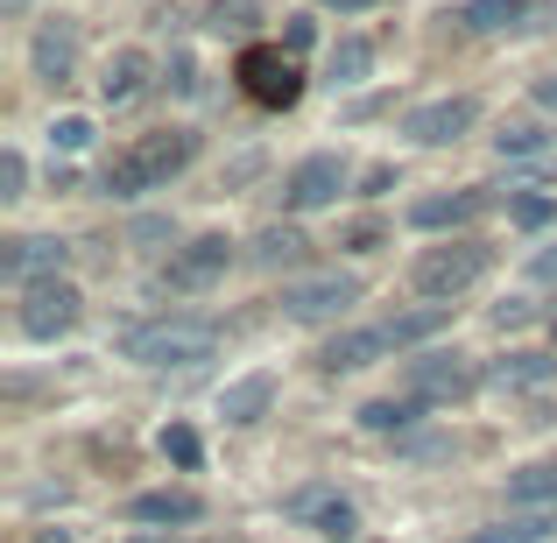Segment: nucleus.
Segmentation results:
<instances>
[{
    "instance_id": "f257e3e1",
    "label": "nucleus",
    "mask_w": 557,
    "mask_h": 543,
    "mask_svg": "<svg viewBox=\"0 0 557 543\" xmlns=\"http://www.w3.org/2000/svg\"><path fill=\"white\" fill-rule=\"evenodd\" d=\"M190 156H198V135H190V127H156V135H135L121 156H113V170H107V198H141V190L170 184Z\"/></svg>"
},
{
    "instance_id": "f03ea898",
    "label": "nucleus",
    "mask_w": 557,
    "mask_h": 543,
    "mask_svg": "<svg viewBox=\"0 0 557 543\" xmlns=\"http://www.w3.org/2000/svg\"><path fill=\"white\" fill-rule=\"evenodd\" d=\"M121 354L135 367H198L219 354V325H205V318H149V325H127Z\"/></svg>"
},
{
    "instance_id": "7ed1b4c3",
    "label": "nucleus",
    "mask_w": 557,
    "mask_h": 543,
    "mask_svg": "<svg viewBox=\"0 0 557 543\" xmlns=\"http://www.w3.org/2000/svg\"><path fill=\"white\" fill-rule=\"evenodd\" d=\"M487 269H494V255L480 240H445V247H423V255L409 261V283H417V297L451 304V297H466Z\"/></svg>"
},
{
    "instance_id": "20e7f679",
    "label": "nucleus",
    "mask_w": 557,
    "mask_h": 543,
    "mask_svg": "<svg viewBox=\"0 0 557 543\" xmlns=\"http://www.w3.org/2000/svg\"><path fill=\"white\" fill-rule=\"evenodd\" d=\"M233 78H240V92L255 99L261 113H289V107L304 99V71L289 64L275 42H247L240 64H233Z\"/></svg>"
},
{
    "instance_id": "39448f33",
    "label": "nucleus",
    "mask_w": 557,
    "mask_h": 543,
    "mask_svg": "<svg viewBox=\"0 0 557 543\" xmlns=\"http://www.w3.org/2000/svg\"><path fill=\"white\" fill-rule=\"evenodd\" d=\"M480 121V99L473 92H445V99H423V107L403 113V135L417 141V149H451L459 135H473Z\"/></svg>"
},
{
    "instance_id": "423d86ee",
    "label": "nucleus",
    "mask_w": 557,
    "mask_h": 543,
    "mask_svg": "<svg viewBox=\"0 0 557 543\" xmlns=\"http://www.w3.org/2000/svg\"><path fill=\"white\" fill-rule=\"evenodd\" d=\"M360 304V275H297V283H283V318H297V325H325V318L354 311Z\"/></svg>"
},
{
    "instance_id": "0eeeda50",
    "label": "nucleus",
    "mask_w": 557,
    "mask_h": 543,
    "mask_svg": "<svg viewBox=\"0 0 557 543\" xmlns=\"http://www.w3.org/2000/svg\"><path fill=\"white\" fill-rule=\"evenodd\" d=\"M403 381L417 403H466L480 388V367L466 354H417V360H403Z\"/></svg>"
},
{
    "instance_id": "6e6552de",
    "label": "nucleus",
    "mask_w": 557,
    "mask_h": 543,
    "mask_svg": "<svg viewBox=\"0 0 557 543\" xmlns=\"http://www.w3.org/2000/svg\"><path fill=\"white\" fill-rule=\"evenodd\" d=\"M78 318H85V297H78V283H64V275L22 289V332L28 340H57V332H71Z\"/></svg>"
},
{
    "instance_id": "1a4fd4ad",
    "label": "nucleus",
    "mask_w": 557,
    "mask_h": 543,
    "mask_svg": "<svg viewBox=\"0 0 557 543\" xmlns=\"http://www.w3.org/2000/svg\"><path fill=\"white\" fill-rule=\"evenodd\" d=\"M226 269H233V240H226V233H198V240H184L177 255H170L163 283L170 289H212Z\"/></svg>"
},
{
    "instance_id": "9d476101",
    "label": "nucleus",
    "mask_w": 557,
    "mask_h": 543,
    "mask_svg": "<svg viewBox=\"0 0 557 543\" xmlns=\"http://www.w3.org/2000/svg\"><path fill=\"white\" fill-rule=\"evenodd\" d=\"M346 190V156H304L283 177V205L289 212H318V205H339Z\"/></svg>"
},
{
    "instance_id": "9b49d317",
    "label": "nucleus",
    "mask_w": 557,
    "mask_h": 543,
    "mask_svg": "<svg viewBox=\"0 0 557 543\" xmlns=\"http://www.w3.org/2000/svg\"><path fill=\"white\" fill-rule=\"evenodd\" d=\"M28 64H36L42 85H71L78 78V22H71V14H50V22L36 28V42H28Z\"/></svg>"
},
{
    "instance_id": "f8f14e48",
    "label": "nucleus",
    "mask_w": 557,
    "mask_h": 543,
    "mask_svg": "<svg viewBox=\"0 0 557 543\" xmlns=\"http://www.w3.org/2000/svg\"><path fill=\"white\" fill-rule=\"evenodd\" d=\"M64 261H71V247L64 240H50V233H22V240H8L0 247V275L8 283H50V275H64Z\"/></svg>"
},
{
    "instance_id": "ddd939ff",
    "label": "nucleus",
    "mask_w": 557,
    "mask_h": 543,
    "mask_svg": "<svg viewBox=\"0 0 557 543\" xmlns=\"http://www.w3.org/2000/svg\"><path fill=\"white\" fill-rule=\"evenodd\" d=\"M494 205V190L487 184H466V190H431V198H417L409 205V226H423V233H445V226H473L480 212Z\"/></svg>"
},
{
    "instance_id": "4468645a",
    "label": "nucleus",
    "mask_w": 557,
    "mask_h": 543,
    "mask_svg": "<svg viewBox=\"0 0 557 543\" xmlns=\"http://www.w3.org/2000/svg\"><path fill=\"white\" fill-rule=\"evenodd\" d=\"M544 22H557V8H544V0H466V28H480V36H516V28Z\"/></svg>"
},
{
    "instance_id": "2eb2a0df",
    "label": "nucleus",
    "mask_w": 557,
    "mask_h": 543,
    "mask_svg": "<svg viewBox=\"0 0 557 543\" xmlns=\"http://www.w3.org/2000/svg\"><path fill=\"white\" fill-rule=\"evenodd\" d=\"M289 508H297V516L311 522L318 536H332V543H354V536H360V516H354V502H339L332 488H304Z\"/></svg>"
},
{
    "instance_id": "dca6fc26",
    "label": "nucleus",
    "mask_w": 557,
    "mask_h": 543,
    "mask_svg": "<svg viewBox=\"0 0 557 543\" xmlns=\"http://www.w3.org/2000/svg\"><path fill=\"white\" fill-rule=\"evenodd\" d=\"M381 354H395L388 332H381V325H360V332H339V340L318 354V367H325V374H360V367H374Z\"/></svg>"
},
{
    "instance_id": "f3484780",
    "label": "nucleus",
    "mask_w": 557,
    "mask_h": 543,
    "mask_svg": "<svg viewBox=\"0 0 557 543\" xmlns=\"http://www.w3.org/2000/svg\"><path fill=\"white\" fill-rule=\"evenodd\" d=\"M127 516H135V522H163V530H184V522L205 516V502L190 488H156V494H135Z\"/></svg>"
},
{
    "instance_id": "a211bd4d",
    "label": "nucleus",
    "mask_w": 557,
    "mask_h": 543,
    "mask_svg": "<svg viewBox=\"0 0 557 543\" xmlns=\"http://www.w3.org/2000/svg\"><path fill=\"white\" fill-rule=\"evenodd\" d=\"M269 403H275V374H247V381H233V388L219 395V417L226 423H261Z\"/></svg>"
},
{
    "instance_id": "6ab92c4d",
    "label": "nucleus",
    "mask_w": 557,
    "mask_h": 543,
    "mask_svg": "<svg viewBox=\"0 0 557 543\" xmlns=\"http://www.w3.org/2000/svg\"><path fill=\"white\" fill-rule=\"evenodd\" d=\"M304 255H311L304 226H283V219H275V226H261V233H255V261H261V269H297Z\"/></svg>"
},
{
    "instance_id": "aec40b11",
    "label": "nucleus",
    "mask_w": 557,
    "mask_h": 543,
    "mask_svg": "<svg viewBox=\"0 0 557 543\" xmlns=\"http://www.w3.org/2000/svg\"><path fill=\"white\" fill-rule=\"evenodd\" d=\"M445 325H451V304H423V311H403V318H388L381 332H388V346L403 354V346H423L431 332H445Z\"/></svg>"
},
{
    "instance_id": "412c9836",
    "label": "nucleus",
    "mask_w": 557,
    "mask_h": 543,
    "mask_svg": "<svg viewBox=\"0 0 557 543\" xmlns=\"http://www.w3.org/2000/svg\"><path fill=\"white\" fill-rule=\"evenodd\" d=\"M141 78H149V57H141V50H121L107 64V78H99V99H107V107H127V99L141 92Z\"/></svg>"
},
{
    "instance_id": "4be33fe9",
    "label": "nucleus",
    "mask_w": 557,
    "mask_h": 543,
    "mask_svg": "<svg viewBox=\"0 0 557 543\" xmlns=\"http://www.w3.org/2000/svg\"><path fill=\"white\" fill-rule=\"evenodd\" d=\"M494 381L502 388H544V381H557V360L550 354H508V360H494Z\"/></svg>"
},
{
    "instance_id": "5701e85b",
    "label": "nucleus",
    "mask_w": 557,
    "mask_h": 543,
    "mask_svg": "<svg viewBox=\"0 0 557 543\" xmlns=\"http://www.w3.org/2000/svg\"><path fill=\"white\" fill-rule=\"evenodd\" d=\"M508 502H557V459L516 466V473H508Z\"/></svg>"
},
{
    "instance_id": "b1692460",
    "label": "nucleus",
    "mask_w": 557,
    "mask_h": 543,
    "mask_svg": "<svg viewBox=\"0 0 557 543\" xmlns=\"http://www.w3.org/2000/svg\"><path fill=\"white\" fill-rule=\"evenodd\" d=\"M417 417H423L417 395H403V403H368V409H360V431H409Z\"/></svg>"
},
{
    "instance_id": "393cba45",
    "label": "nucleus",
    "mask_w": 557,
    "mask_h": 543,
    "mask_svg": "<svg viewBox=\"0 0 557 543\" xmlns=\"http://www.w3.org/2000/svg\"><path fill=\"white\" fill-rule=\"evenodd\" d=\"M550 536V516H516V522H487L473 530V543H544Z\"/></svg>"
},
{
    "instance_id": "a878e982",
    "label": "nucleus",
    "mask_w": 557,
    "mask_h": 543,
    "mask_svg": "<svg viewBox=\"0 0 557 543\" xmlns=\"http://www.w3.org/2000/svg\"><path fill=\"white\" fill-rule=\"evenodd\" d=\"M368 71H374V50H368L360 36H346L339 50H332V85H360Z\"/></svg>"
},
{
    "instance_id": "bb28decb",
    "label": "nucleus",
    "mask_w": 557,
    "mask_h": 543,
    "mask_svg": "<svg viewBox=\"0 0 557 543\" xmlns=\"http://www.w3.org/2000/svg\"><path fill=\"white\" fill-rule=\"evenodd\" d=\"M255 0H212V8H205V28H212V36H240V28H255Z\"/></svg>"
},
{
    "instance_id": "cd10ccee",
    "label": "nucleus",
    "mask_w": 557,
    "mask_h": 543,
    "mask_svg": "<svg viewBox=\"0 0 557 543\" xmlns=\"http://www.w3.org/2000/svg\"><path fill=\"white\" fill-rule=\"evenodd\" d=\"M494 149H502V156H544L550 135H544V127H530V121H516V127H502V135H494Z\"/></svg>"
},
{
    "instance_id": "c85d7f7f",
    "label": "nucleus",
    "mask_w": 557,
    "mask_h": 543,
    "mask_svg": "<svg viewBox=\"0 0 557 543\" xmlns=\"http://www.w3.org/2000/svg\"><path fill=\"white\" fill-rule=\"evenodd\" d=\"M50 149H64V156L92 149V121H85V113H64V121H50Z\"/></svg>"
},
{
    "instance_id": "c756f323",
    "label": "nucleus",
    "mask_w": 557,
    "mask_h": 543,
    "mask_svg": "<svg viewBox=\"0 0 557 543\" xmlns=\"http://www.w3.org/2000/svg\"><path fill=\"white\" fill-rule=\"evenodd\" d=\"M0 198H28V163H22V149H0Z\"/></svg>"
},
{
    "instance_id": "7c9ffc66",
    "label": "nucleus",
    "mask_w": 557,
    "mask_h": 543,
    "mask_svg": "<svg viewBox=\"0 0 557 543\" xmlns=\"http://www.w3.org/2000/svg\"><path fill=\"white\" fill-rule=\"evenodd\" d=\"M163 459H177L184 473L198 466V431H190V423H170V431H163Z\"/></svg>"
},
{
    "instance_id": "2f4dec72",
    "label": "nucleus",
    "mask_w": 557,
    "mask_h": 543,
    "mask_svg": "<svg viewBox=\"0 0 557 543\" xmlns=\"http://www.w3.org/2000/svg\"><path fill=\"white\" fill-rule=\"evenodd\" d=\"M550 219H557V198H536V190L516 198V226H550Z\"/></svg>"
},
{
    "instance_id": "473e14b6",
    "label": "nucleus",
    "mask_w": 557,
    "mask_h": 543,
    "mask_svg": "<svg viewBox=\"0 0 557 543\" xmlns=\"http://www.w3.org/2000/svg\"><path fill=\"white\" fill-rule=\"evenodd\" d=\"M530 275H536V283H557V247H544V255L530 261Z\"/></svg>"
},
{
    "instance_id": "72a5a7b5",
    "label": "nucleus",
    "mask_w": 557,
    "mask_h": 543,
    "mask_svg": "<svg viewBox=\"0 0 557 543\" xmlns=\"http://www.w3.org/2000/svg\"><path fill=\"white\" fill-rule=\"evenodd\" d=\"M311 36H318L311 22H289V28H283V42H289V50H311Z\"/></svg>"
},
{
    "instance_id": "f704fd0d",
    "label": "nucleus",
    "mask_w": 557,
    "mask_h": 543,
    "mask_svg": "<svg viewBox=\"0 0 557 543\" xmlns=\"http://www.w3.org/2000/svg\"><path fill=\"white\" fill-rule=\"evenodd\" d=\"M536 107L557 113V71H544V78H536Z\"/></svg>"
},
{
    "instance_id": "c9c22d12",
    "label": "nucleus",
    "mask_w": 557,
    "mask_h": 543,
    "mask_svg": "<svg viewBox=\"0 0 557 543\" xmlns=\"http://www.w3.org/2000/svg\"><path fill=\"white\" fill-rule=\"evenodd\" d=\"M318 8H339V14H368V8H381V0H318Z\"/></svg>"
},
{
    "instance_id": "e433bc0d",
    "label": "nucleus",
    "mask_w": 557,
    "mask_h": 543,
    "mask_svg": "<svg viewBox=\"0 0 557 543\" xmlns=\"http://www.w3.org/2000/svg\"><path fill=\"white\" fill-rule=\"evenodd\" d=\"M36 543H71V536H64V530H57V536H36Z\"/></svg>"
}]
</instances>
